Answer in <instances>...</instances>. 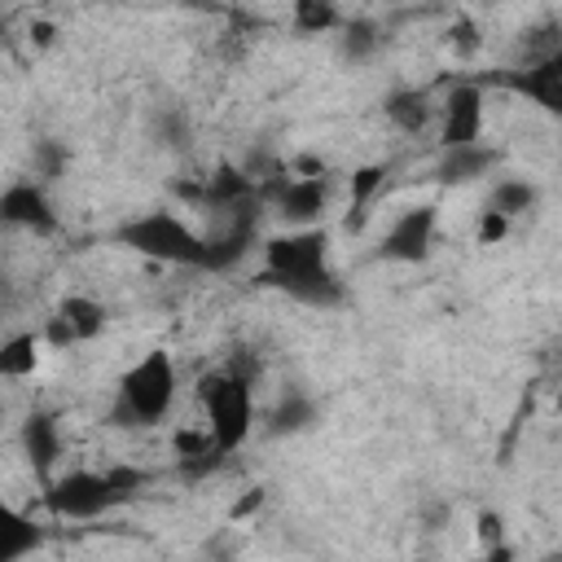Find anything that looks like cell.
<instances>
[{
	"instance_id": "83f0119b",
	"label": "cell",
	"mask_w": 562,
	"mask_h": 562,
	"mask_svg": "<svg viewBox=\"0 0 562 562\" xmlns=\"http://www.w3.org/2000/svg\"><path fill=\"white\" fill-rule=\"evenodd\" d=\"M0 422H4V404H0Z\"/></svg>"
},
{
	"instance_id": "7c38bea8",
	"label": "cell",
	"mask_w": 562,
	"mask_h": 562,
	"mask_svg": "<svg viewBox=\"0 0 562 562\" xmlns=\"http://www.w3.org/2000/svg\"><path fill=\"white\" fill-rule=\"evenodd\" d=\"M501 167V149L496 145H461V149H439V162H435V184L443 189H457V184H474L483 176H492Z\"/></svg>"
},
{
	"instance_id": "e0dca14e",
	"label": "cell",
	"mask_w": 562,
	"mask_h": 562,
	"mask_svg": "<svg viewBox=\"0 0 562 562\" xmlns=\"http://www.w3.org/2000/svg\"><path fill=\"white\" fill-rule=\"evenodd\" d=\"M536 206H540V184L505 176V180L492 184L483 211H496V215H505V220H518V215H527V211H536Z\"/></svg>"
},
{
	"instance_id": "cb8c5ba5",
	"label": "cell",
	"mask_w": 562,
	"mask_h": 562,
	"mask_svg": "<svg viewBox=\"0 0 562 562\" xmlns=\"http://www.w3.org/2000/svg\"><path fill=\"white\" fill-rule=\"evenodd\" d=\"M479 44H483V35H479V26H474L470 18H457V22L448 26V48H452L457 57H470Z\"/></svg>"
},
{
	"instance_id": "603a6c76",
	"label": "cell",
	"mask_w": 562,
	"mask_h": 562,
	"mask_svg": "<svg viewBox=\"0 0 562 562\" xmlns=\"http://www.w3.org/2000/svg\"><path fill=\"white\" fill-rule=\"evenodd\" d=\"M382 180H386L382 167H360V171L351 176V211H356L351 224H360V220L369 215V202H373V193L382 189Z\"/></svg>"
},
{
	"instance_id": "52a82bcc",
	"label": "cell",
	"mask_w": 562,
	"mask_h": 562,
	"mask_svg": "<svg viewBox=\"0 0 562 562\" xmlns=\"http://www.w3.org/2000/svg\"><path fill=\"white\" fill-rule=\"evenodd\" d=\"M483 105L487 88L479 79H457L439 101V149H461L483 140Z\"/></svg>"
},
{
	"instance_id": "7a4b0ae2",
	"label": "cell",
	"mask_w": 562,
	"mask_h": 562,
	"mask_svg": "<svg viewBox=\"0 0 562 562\" xmlns=\"http://www.w3.org/2000/svg\"><path fill=\"white\" fill-rule=\"evenodd\" d=\"M145 487H149V470L114 461L105 470H66V474L48 479L44 483V505L57 518L88 522V518H101V514L136 501Z\"/></svg>"
},
{
	"instance_id": "d4e9b609",
	"label": "cell",
	"mask_w": 562,
	"mask_h": 562,
	"mask_svg": "<svg viewBox=\"0 0 562 562\" xmlns=\"http://www.w3.org/2000/svg\"><path fill=\"white\" fill-rule=\"evenodd\" d=\"M505 233H509V220H505V215H496V211H479V228H474L479 246H496V241H505Z\"/></svg>"
},
{
	"instance_id": "5b68a950",
	"label": "cell",
	"mask_w": 562,
	"mask_h": 562,
	"mask_svg": "<svg viewBox=\"0 0 562 562\" xmlns=\"http://www.w3.org/2000/svg\"><path fill=\"white\" fill-rule=\"evenodd\" d=\"M114 241L154 259V263H171V268H193V272H206V237L180 220L176 211L167 206H154L145 215H132L114 228Z\"/></svg>"
},
{
	"instance_id": "7402d4cb",
	"label": "cell",
	"mask_w": 562,
	"mask_h": 562,
	"mask_svg": "<svg viewBox=\"0 0 562 562\" xmlns=\"http://www.w3.org/2000/svg\"><path fill=\"white\" fill-rule=\"evenodd\" d=\"M154 136H158V145H167V149H184V145H189V114L176 110V105H162L158 119H154Z\"/></svg>"
},
{
	"instance_id": "5bb4252c",
	"label": "cell",
	"mask_w": 562,
	"mask_h": 562,
	"mask_svg": "<svg viewBox=\"0 0 562 562\" xmlns=\"http://www.w3.org/2000/svg\"><path fill=\"white\" fill-rule=\"evenodd\" d=\"M40 549H44V527L26 509L0 496V562H26Z\"/></svg>"
},
{
	"instance_id": "4fadbf2b",
	"label": "cell",
	"mask_w": 562,
	"mask_h": 562,
	"mask_svg": "<svg viewBox=\"0 0 562 562\" xmlns=\"http://www.w3.org/2000/svg\"><path fill=\"white\" fill-rule=\"evenodd\" d=\"M22 452L31 461V470L40 474V483L53 479V465L61 457V422L53 413H31L22 422Z\"/></svg>"
},
{
	"instance_id": "277c9868",
	"label": "cell",
	"mask_w": 562,
	"mask_h": 562,
	"mask_svg": "<svg viewBox=\"0 0 562 562\" xmlns=\"http://www.w3.org/2000/svg\"><path fill=\"white\" fill-rule=\"evenodd\" d=\"M198 404L206 413V439L215 448V457H233L255 422H259V408H255V373H246L241 364H224V369H211L198 378Z\"/></svg>"
},
{
	"instance_id": "8992f818",
	"label": "cell",
	"mask_w": 562,
	"mask_h": 562,
	"mask_svg": "<svg viewBox=\"0 0 562 562\" xmlns=\"http://www.w3.org/2000/svg\"><path fill=\"white\" fill-rule=\"evenodd\" d=\"M110 325V312L101 299L92 294H61L53 303V312L44 316L40 325V338L44 347H57V351H70V347H83V342H97Z\"/></svg>"
},
{
	"instance_id": "44dd1931",
	"label": "cell",
	"mask_w": 562,
	"mask_h": 562,
	"mask_svg": "<svg viewBox=\"0 0 562 562\" xmlns=\"http://www.w3.org/2000/svg\"><path fill=\"white\" fill-rule=\"evenodd\" d=\"M66 162H70V149H66L61 140H53V136L35 140V149H31V171H35V180H40V184L57 180V176L66 171Z\"/></svg>"
},
{
	"instance_id": "2e32d148",
	"label": "cell",
	"mask_w": 562,
	"mask_h": 562,
	"mask_svg": "<svg viewBox=\"0 0 562 562\" xmlns=\"http://www.w3.org/2000/svg\"><path fill=\"white\" fill-rule=\"evenodd\" d=\"M40 356H44V338L40 329H18L9 338H0V378L4 382H22L40 369Z\"/></svg>"
},
{
	"instance_id": "ba28073f",
	"label": "cell",
	"mask_w": 562,
	"mask_h": 562,
	"mask_svg": "<svg viewBox=\"0 0 562 562\" xmlns=\"http://www.w3.org/2000/svg\"><path fill=\"white\" fill-rule=\"evenodd\" d=\"M263 198H272V211L281 215L285 228H321V220L329 211V176L272 180Z\"/></svg>"
},
{
	"instance_id": "ffe728a7",
	"label": "cell",
	"mask_w": 562,
	"mask_h": 562,
	"mask_svg": "<svg viewBox=\"0 0 562 562\" xmlns=\"http://www.w3.org/2000/svg\"><path fill=\"white\" fill-rule=\"evenodd\" d=\"M342 26V9L329 0H299L294 4V31L299 35H325Z\"/></svg>"
},
{
	"instance_id": "9c48e42d",
	"label": "cell",
	"mask_w": 562,
	"mask_h": 562,
	"mask_svg": "<svg viewBox=\"0 0 562 562\" xmlns=\"http://www.w3.org/2000/svg\"><path fill=\"white\" fill-rule=\"evenodd\" d=\"M0 224L4 228H22V233H35V237H48L61 228V215L48 198V184H40L35 176L26 180H13L0 189Z\"/></svg>"
},
{
	"instance_id": "ac0fdd59",
	"label": "cell",
	"mask_w": 562,
	"mask_h": 562,
	"mask_svg": "<svg viewBox=\"0 0 562 562\" xmlns=\"http://www.w3.org/2000/svg\"><path fill=\"white\" fill-rule=\"evenodd\" d=\"M263 422H268V435H299V430H307V426L316 422V404H312V395H303V391H285V395L263 413Z\"/></svg>"
},
{
	"instance_id": "d6986e66",
	"label": "cell",
	"mask_w": 562,
	"mask_h": 562,
	"mask_svg": "<svg viewBox=\"0 0 562 562\" xmlns=\"http://www.w3.org/2000/svg\"><path fill=\"white\" fill-rule=\"evenodd\" d=\"M338 31H342L338 35V53L347 61H364V57H373L382 48V26L373 18H342Z\"/></svg>"
},
{
	"instance_id": "484cf974",
	"label": "cell",
	"mask_w": 562,
	"mask_h": 562,
	"mask_svg": "<svg viewBox=\"0 0 562 562\" xmlns=\"http://www.w3.org/2000/svg\"><path fill=\"white\" fill-rule=\"evenodd\" d=\"M479 544L492 549V544H505V518L496 509H483L479 514Z\"/></svg>"
},
{
	"instance_id": "30bf717a",
	"label": "cell",
	"mask_w": 562,
	"mask_h": 562,
	"mask_svg": "<svg viewBox=\"0 0 562 562\" xmlns=\"http://www.w3.org/2000/svg\"><path fill=\"white\" fill-rule=\"evenodd\" d=\"M435 233H439V206L435 202H422V206H408L391 220V228L382 233V246L378 255L391 259V263H422L435 246Z\"/></svg>"
},
{
	"instance_id": "3957f363",
	"label": "cell",
	"mask_w": 562,
	"mask_h": 562,
	"mask_svg": "<svg viewBox=\"0 0 562 562\" xmlns=\"http://www.w3.org/2000/svg\"><path fill=\"white\" fill-rule=\"evenodd\" d=\"M176 386H180V373H176L171 351H162V347L145 351L140 360H132L119 373L110 422L119 430H154L158 422H167V413L176 404Z\"/></svg>"
},
{
	"instance_id": "6da1fadb",
	"label": "cell",
	"mask_w": 562,
	"mask_h": 562,
	"mask_svg": "<svg viewBox=\"0 0 562 562\" xmlns=\"http://www.w3.org/2000/svg\"><path fill=\"white\" fill-rule=\"evenodd\" d=\"M263 268L259 281L281 290L303 307H338L347 299L342 277L329 263V233L321 228H285L259 241Z\"/></svg>"
},
{
	"instance_id": "4316f807",
	"label": "cell",
	"mask_w": 562,
	"mask_h": 562,
	"mask_svg": "<svg viewBox=\"0 0 562 562\" xmlns=\"http://www.w3.org/2000/svg\"><path fill=\"white\" fill-rule=\"evenodd\" d=\"M479 562H514V549L509 544H492V549H483Z\"/></svg>"
},
{
	"instance_id": "9a60e30c",
	"label": "cell",
	"mask_w": 562,
	"mask_h": 562,
	"mask_svg": "<svg viewBox=\"0 0 562 562\" xmlns=\"http://www.w3.org/2000/svg\"><path fill=\"white\" fill-rule=\"evenodd\" d=\"M382 114H386V123L400 127L404 136H417V132H426V127L435 123L439 105H435V97H430L426 88H395V92L382 97Z\"/></svg>"
},
{
	"instance_id": "8fae6325",
	"label": "cell",
	"mask_w": 562,
	"mask_h": 562,
	"mask_svg": "<svg viewBox=\"0 0 562 562\" xmlns=\"http://www.w3.org/2000/svg\"><path fill=\"white\" fill-rule=\"evenodd\" d=\"M492 83L527 97L544 114H562V48L558 53H544V57H531L527 66L501 70V75H492Z\"/></svg>"
}]
</instances>
